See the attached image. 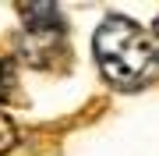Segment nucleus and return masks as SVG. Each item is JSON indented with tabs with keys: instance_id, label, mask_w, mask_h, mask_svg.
Wrapping results in <instances>:
<instances>
[{
	"instance_id": "2",
	"label": "nucleus",
	"mask_w": 159,
	"mask_h": 156,
	"mask_svg": "<svg viewBox=\"0 0 159 156\" xmlns=\"http://www.w3.org/2000/svg\"><path fill=\"white\" fill-rule=\"evenodd\" d=\"M18 11H21V18H25L29 35H57V32H64L57 4H21Z\"/></svg>"
},
{
	"instance_id": "3",
	"label": "nucleus",
	"mask_w": 159,
	"mask_h": 156,
	"mask_svg": "<svg viewBox=\"0 0 159 156\" xmlns=\"http://www.w3.org/2000/svg\"><path fill=\"white\" fill-rule=\"evenodd\" d=\"M14 82H18V75H14V60H11V57H0V103H7V99H11Z\"/></svg>"
},
{
	"instance_id": "4",
	"label": "nucleus",
	"mask_w": 159,
	"mask_h": 156,
	"mask_svg": "<svg viewBox=\"0 0 159 156\" xmlns=\"http://www.w3.org/2000/svg\"><path fill=\"white\" fill-rule=\"evenodd\" d=\"M156 35H159V21H156Z\"/></svg>"
},
{
	"instance_id": "1",
	"label": "nucleus",
	"mask_w": 159,
	"mask_h": 156,
	"mask_svg": "<svg viewBox=\"0 0 159 156\" xmlns=\"http://www.w3.org/2000/svg\"><path fill=\"white\" fill-rule=\"evenodd\" d=\"M92 53L102 78L117 89H138L159 68V35L138 21L110 14L92 35Z\"/></svg>"
}]
</instances>
